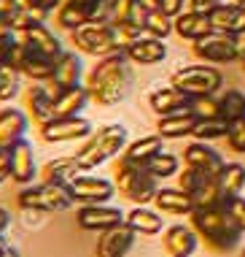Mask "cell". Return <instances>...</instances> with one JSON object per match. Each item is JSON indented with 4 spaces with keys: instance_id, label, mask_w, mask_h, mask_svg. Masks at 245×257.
<instances>
[{
    "instance_id": "cell-51",
    "label": "cell",
    "mask_w": 245,
    "mask_h": 257,
    "mask_svg": "<svg viewBox=\"0 0 245 257\" xmlns=\"http://www.w3.org/2000/svg\"><path fill=\"white\" fill-rule=\"evenodd\" d=\"M11 222H14L11 211H8V208L0 206V233H8V230H11Z\"/></svg>"
},
{
    "instance_id": "cell-58",
    "label": "cell",
    "mask_w": 245,
    "mask_h": 257,
    "mask_svg": "<svg viewBox=\"0 0 245 257\" xmlns=\"http://www.w3.org/2000/svg\"><path fill=\"white\" fill-rule=\"evenodd\" d=\"M240 257H245V246H242V252H240Z\"/></svg>"
},
{
    "instance_id": "cell-40",
    "label": "cell",
    "mask_w": 245,
    "mask_h": 257,
    "mask_svg": "<svg viewBox=\"0 0 245 257\" xmlns=\"http://www.w3.org/2000/svg\"><path fill=\"white\" fill-rule=\"evenodd\" d=\"M188 111H192L197 119H216V116H221L218 98H216V95H194Z\"/></svg>"
},
{
    "instance_id": "cell-45",
    "label": "cell",
    "mask_w": 245,
    "mask_h": 257,
    "mask_svg": "<svg viewBox=\"0 0 245 257\" xmlns=\"http://www.w3.org/2000/svg\"><path fill=\"white\" fill-rule=\"evenodd\" d=\"M3 6L8 14H14V17H19V14H30V17L35 19V14H32V0H3Z\"/></svg>"
},
{
    "instance_id": "cell-28",
    "label": "cell",
    "mask_w": 245,
    "mask_h": 257,
    "mask_svg": "<svg viewBox=\"0 0 245 257\" xmlns=\"http://www.w3.org/2000/svg\"><path fill=\"white\" fill-rule=\"evenodd\" d=\"M127 225L132 227L135 233L140 235H156V233H164V219H162V211H154L151 206H135L132 211L127 214Z\"/></svg>"
},
{
    "instance_id": "cell-33",
    "label": "cell",
    "mask_w": 245,
    "mask_h": 257,
    "mask_svg": "<svg viewBox=\"0 0 245 257\" xmlns=\"http://www.w3.org/2000/svg\"><path fill=\"white\" fill-rule=\"evenodd\" d=\"M216 176H218V184L226 198L242 195V190H245V165L242 163H224V168Z\"/></svg>"
},
{
    "instance_id": "cell-1",
    "label": "cell",
    "mask_w": 245,
    "mask_h": 257,
    "mask_svg": "<svg viewBox=\"0 0 245 257\" xmlns=\"http://www.w3.org/2000/svg\"><path fill=\"white\" fill-rule=\"evenodd\" d=\"M132 62L127 60V54H108V57H100L92 65V71L86 73V89L92 95V103L102 108L118 106L122 100H127L130 89H132Z\"/></svg>"
},
{
    "instance_id": "cell-34",
    "label": "cell",
    "mask_w": 245,
    "mask_h": 257,
    "mask_svg": "<svg viewBox=\"0 0 245 257\" xmlns=\"http://www.w3.org/2000/svg\"><path fill=\"white\" fill-rule=\"evenodd\" d=\"M22 79L24 76L16 71V68L11 65V62H6V65H0V106H8L22 95Z\"/></svg>"
},
{
    "instance_id": "cell-8",
    "label": "cell",
    "mask_w": 245,
    "mask_h": 257,
    "mask_svg": "<svg viewBox=\"0 0 245 257\" xmlns=\"http://www.w3.org/2000/svg\"><path fill=\"white\" fill-rule=\"evenodd\" d=\"M194 54L208 62V65H229V62L240 60V46H237V36L213 30L210 36L194 41Z\"/></svg>"
},
{
    "instance_id": "cell-11",
    "label": "cell",
    "mask_w": 245,
    "mask_h": 257,
    "mask_svg": "<svg viewBox=\"0 0 245 257\" xmlns=\"http://www.w3.org/2000/svg\"><path fill=\"white\" fill-rule=\"evenodd\" d=\"M70 192L78 206H94V203H108L116 195V184L110 179L92 176V173H78L70 182Z\"/></svg>"
},
{
    "instance_id": "cell-57",
    "label": "cell",
    "mask_w": 245,
    "mask_h": 257,
    "mask_svg": "<svg viewBox=\"0 0 245 257\" xmlns=\"http://www.w3.org/2000/svg\"><path fill=\"white\" fill-rule=\"evenodd\" d=\"M232 3H237V6H242V9H245V0H232Z\"/></svg>"
},
{
    "instance_id": "cell-48",
    "label": "cell",
    "mask_w": 245,
    "mask_h": 257,
    "mask_svg": "<svg viewBox=\"0 0 245 257\" xmlns=\"http://www.w3.org/2000/svg\"><path fill=\"white\" fill-rule=\"evenodd\" d=\"M184 6H186V0H162V6H159V9H162L164 14H170V17L175 19L178 14H184Z\"/></svg>"
},
{
    "instance_id": "cell-17",
    "label": "cell",
    "mask_w": 245,
    "mask_h": 257,
    "mask_svg": "<svg viewBox=\"0 0 245 257\" xmlns=\"http://www.w3.org/2000/svg\"><path fill=\"white\" fill-rule=\"evenodd\" d=\"M30 130V116L24 108L0 106V152H8L16 141H22Z\"/></svg>"
},
{
    "instance_id": "cell-47",
    "label": "cell",
    "mask_w": 245,
    "mask_h": 257,
    "mask_svg": "<svg viewBox=\"0 0 245 257\" xmlns=\"http://www.w3.org/2000/svg\"><path fill=\"white\" fill-rule=\"evenodd\" d=\"M3 36H19V33H16V27H14V17L0 6V38Z\"/></svg>"
},
{
    "instance_id": "cell-31",
    "label": "cell",
    "mask_w": 245,
    "mask_h": 257,
    "mask_svg": "<svg viewBox=\"0 0 245 257\" xmlns=\"http://www.w3.org/2000/svg\"><path fill=\"white\" fill-rule=\"evenodd\" d=\"M89 17H92V14H89L86 6H78V3H73V0H65V3L54 11L57 25L62 27V30H68V33H73V30H78L81 25H86Z\"/></svg>"
},
{
    "instance_id": "cell-60",
    "label": "cell",
    "mask_w": 245,
    "mask_h": 257,
    "mask_svg": "<svg viewBox=\"0 0 245 257\" xmlns=\"http://www.w3.org/2000/svg\"><path fill=\"white\" fill-rule=\"evenodd\" d=\"M0 3H3V0H0Z\"/></svg>"
},
{
    "instance_id": "cell-49",
    "label": "cell",
    "mask_w": 245,
    "mask_h": 257,
    "mask_svg": "<svg viewBox=\"0 0 245 257\" xmlns=\"http://www.w3.org/2000/svg\"><path fill=\"white\" fill-rule=\"evenodd\" d=\"M218 3H221V0H188V9H192V11H202V14H210Z\"/></svg>"
},
{
    "instance_id": "cell-36",
    "label": "cell",
    "mask_w": 245,
    "mask_h": 257,
    "mask_svg": "<svg viewBox=\"0 0 245 257\" xmlns=\"http://www.w3.org/2000/svg\"><path fill=\"white\" fill-rule=\"evenodd\" d=\"M218 111H221V119L226 122H237L242 119V111H245V95L240 89H226V92L218 98Z\"/></svg>"
},
{
    "instance_id": "cell-44",
    "label": "cell",
    "mask_w": 245,
    "mask_h": 257,
    "mask_svg": "<svg viewBox=\"0 0 245 257\" xmlns=\"http://www.w3.org/2000/svg\"><path fill=\"white\" fill-rule=\"evenodd\" d=\"M65 3V0H32V14L38 22H46L48 17H52L54 11L60 9V6Z\"/></svg>"
},
{
    "instance_id": "cell-7",
    "label": "cell",
    "mask_w": 245,
    "mask_h": 257,
    "mask_svg": "<svg viewBox=\"0 0 245 257\" xmlns=\"http://www.w3.org/2000/svg\"><path fill=\"white\" fill-rule=\"evenodd\" d=\"M224 76L216 65H188L172 73V87L184 89L186 95H216V89H221Z\"/></svg>"
},
{
    "instance_id": "cell-39",
    "label": "cell",
    "mask_w": 245,
    "mask_h": 257,
    "mask_svg": "<svg viewBox=\"0 0 245 257\" xmlns=\"http://www.w3.org/2000/svg\"><path fill=\"white\" fill-rule=\"evenodd\" d=\"M229 133V122L216 116V119H197V127H194V141H218V138H226Z\"/></svg>"
},
{
    "instance_id": "cell-23",
    "label": "cell",
    "mask_w": 245,
    "mask_h": 257,
    "mask_svg": "<svg viewBox=\"0 0 245 257\" xmlns=\"http://www.w3.org/2000/svg\"><path fill=\"white\" fill-rule=\"evenodd\" d=\"M208 17H210L213 30H218V33H229V36L245 33V9L237 3H218Z\"/></svg>"
},
{
    "instance_id": "cell-29",
    "label": "cell",
    "mask_w": 245,
    "mask_h": 257,
    "mask_svg": "<svg viewBox=\"0 0 245 257\" xmlns=\"http://www.w3.org/2000/svg\"><path fill=\"white\" fill-rule=\"evenodd\" d=\"M197 127V116L192 111H180V114H170V116H159L156 122V133L162 138H184L192 136Z\"/></svg>"
},
{
    "instance_id": "cell-27",
    "label": "cell",
    "mask_w": 245,
    "mask_h": 257,
    "mask_svg": "<svg viewBox=\"0 0 245 257\" xmlns=\"http://www.w3.org/2000/svg\"><path fill=\"white\" fill-rule=\"evenodd\" d=\"M78 173H84V171H81L76 155H65V157L48 160L38 176H40V182H48V184H70Z\"/></svg>"
},
{
    "instance_id": "cell-3",
    "label": "cell",
    "mask_w": 245,
    "mask_h": 257,
    "mask_svg": "<svg viewBox=\"0 0 245 257\" xmlns=\"http://www.w3.org/2000/svg\"><path fill=\"white\" fill-rule=\"evenodd\" d=\"M127 127L124 124H102V127L92 130V136L84 138V144L76 152V160H78L84 173H92L100 165H105L108 160H116L127 149Z\"/></svg>"
},
{
    "instance_id": "cell-20",
    "label": "cell",
    "mask_w": 245,
    "mask_h": 257,
    "mask_svg": "<svg viewBox=\"0 0 245 257\" xmlns=\"http://www.w3.org/2000/svg\"><path fill=\"white\" fill-rule=\"evenodd\" d=\"M19 38L27 41L35 52L46 54V57H52V60H57L60 54L65 52V46H62V41L57 38V33H54L46 22H32L24 33H19Z\"/></svg>"
},
{
    "instance_id": "cell-59",
    "label": "cell",
    "mask_w": 245,
    "mask_h": 257,
    "mask_svg": "<svg viewBox=\"0 0 245 257\" xmlns=\"http://www.w3.org/2000/svg\"><path fill=\"white\" fill-rule=\"evenodd\" d=\"M242 119H245V111H242Z\"/></svg>"
},
{
    "instance_id": "cell-24",
    "label": "cell",
    "mask_w": 245,
    "mask_h": 257,
    "mask_svg": "<svg viewBox=\"0 0 245 257\" xmlns=\"http://www.w3.org/2000/svg\"><path fill=\"white\" fill-rule=\"evenodd\" d=\"M154 206H156V211L162 214H175V217H188V214L197 208L194 203V198L184 192L180 187H159L156 198H154Z\"/></svg>"
},
{
    "instance_id": "cell-32",
    "label": "cell",
    "mask_w": 245,
    "mask_h": 257,
    "mask_svg": "<svg viewBox=\"0 0 245 257\" xmlns=\"http://www.w3.org/2000/svg\"><path fill=\"white\" fill-rule=\"evenodd\" d=\"M146 17H148V11H146L138 0H116L114 19H110V22L114 25H135L146 33Z\"/></svg>"
},
{
    "instance_id": "cell-25",
    "label": "cell",
    "mask_w": 245,
    "mask_h": 257,
    "mask_svg": "<svg viewBox=\"0 0 245 257\" xmlns=\"http://www.w3.org/2000/svg\"><path fill=\"white\" fill-rule=\"evenodd\" d=\"M213 33V25H210V17L202 11H184L175 17V36H180L184 41H200Z\"/></svg>"
},
{
    "instance_id": "cell-41",
    "label": "cell",
    "mask_w": 245,
    "mask_h": 257,
    "mask_svg": "<svg viewBox=\"0 0 245 257\" xmlns=\"http://www.w3.org/2000/svg\"><path fill=\"white\" fill-rule=\"evenodd\" d=\"M205 176H208V173H202V171H194V168H184V171L178 173V187H180V190H184V192H188V195L194 198V192H197L200 187H202V182H205Z\"/></svg>"
},
{
    "instance_id": "cell-16",
    "label": "cell",
    "mask_w": 245,
    "mask_h": 257,
    "mask_svg": "<svg viewBox=\"0 0 245 257\" xmlns=\"http://www.w3.org/2000/svg\"><path fill=\"white\" fill-rule=\"evenodd\" d=\"M52 87V92L57 95L68 87H76V84H84V62H81V52H70L65 49L54 60V73L52 79L46 81Z\"/></svg>"
},
{
    "instance_id": "cell-14",
    "label": "cell",
    "mask_w": 245,
    "mask_h": 257,
    "mask_svg": "<svg viewBox=\"0 0 245 257\" xmlns=\"http://www.w3.org/2000/svg\"><path fill=\"white\" fill-rule=\"evenodd\" d=\"M127 219V214L116 206H108V203H94V206H81L76 211V222H78L81 230H89V233H102L114 225H122Z\"/></svg>"
},
{
    "instance_id": "cell-52",
    "label": "cell",
    "mask_w": 245,
    "mask_h": 257,
    "mask_svg": "<svg viewBox=\"0 0 245 257\" xmlns=\"http://www.w3.org/2000/svg\"><path fill=\"white\" fill-rule=\"evenodd\" d=\"M237 46H240V65H242V71H245V33H240V36H237Z\"/></svg>"
},
{
    "instance_id": "cell-46",
    "label": "cell",
    "mask_w": 245,
    "mask_h": 257,
    "mask_svg": "<svg viewBox=\"0 0 245 257\" xmlns=\"http://www.w3.org/2000/svg\"><path fill=\"white\" fill-rule=\"evenodd\" d=\"M16 41H19V36H3L0 38V65H6V62L11 60V52H14V46H16Z\"/></svg>"
},
{
    "instance_id": "cell-4",
    "label": "cell",
    "mask_w": 245,
    "mask_h": 257,
    "mask_svg": "<svg viewBox=\"0 0 245 257\" xmlns=\"http://www.w3.org/2000/svg\"><path fill=\"white\" fill-rule=\"evenodd\" d=\"M159 179H154L148 171H146V165L140 163H132V160L116 157L114 163V184H116V192L122 198H127L130 203L135 206H151L154 198H156L159 192Z\"/></svg>"
},
{
    "instance_id": "cell-22",
    "label": "cell",
    "mask_w": 245,
    "mask_h": 257,
    "mask_svg": "<svg viewBox=\"0 0 245 257\" xmlns=\"http://www.w3.org/2000/svg\"><path fill=\"white\" fill-rule=\"evenodd\" d=\"M184 163L186 168L202 171V173H218L224 168V157L216 149H210L205 141H192L184 149Z\"/></svg>"
},
{
    "instance_id": "cell-2",
    "label": "cell",
    "mask_w": 245,
    "mask_h": 257,
    "mask_svg": "<svg viewBox=\"0 0 245 257\" xmlns=\"http://www.w3.org/2000/svg\"><path fill=\"white\" fill-rule=\"evenodd\" d=\"M192 227L197 230L200 241L205 244L210 252H232L240 244L242 230L234 225V219L229 217L226 206H208V208H194L188 214Z\"/></svg>"
},
{
    "instance_id": "cell-30",
    "label": "cell",
    "mask_w": 245,
    "mask_h": 257,
    "mask_svg": "<svg viewBox=\"0 0 245 257\" xmlns=\"http://www.w3.org/2000/svg\"><path fill=\"white\" fill-rule=\"evenodd\" d=\"M162 144H164V138L162 136H143V138H138V141H132L127 144V149L122 152V157H127L132 160V163H140V165H146L154 155H159V152H164L162 149Z\"/></svg>"
},
{
    "instance_id": "cell-5",
    "label": "cell",
    "mask_w": 245,
    "mask_h": 257,
    "mask_svg": "<svg viewBox=\"0 0 245 257\" xmlns=\"http://www.w3.org/2000/svg\"><path fill=\"white\" fill-rule=\"evenodd\" d=\"M70 44L76 46V52L86 54V57H94V60L124 52L114 22H86V25H81L78 30L70 33Z\"/></svg>"
},
{
    "instance_id": "cell-15",
    "label": "cell",
    "mask_w": 245,
    "mask_h": 257,
    "mask_svg": "<svg viewBox=\"0 0 245 257\" xmlns=\"http://www.w3.org/2000/svg\"><path fill=\"white\" fill-rule=\"evenodd\" d=\"M8 163H11V182H16L19 187L35 184L40 168H38V163H35V149L27 138L16 141L8 149Z\"/></svg>"
},
{
    "instance_id": "cell-43",
    "label": "cell",
    "mask_w": 245,
    "mask_h": 257,
    "mask_svg": "<svg viewBox=\"0 0 245 257\" xmlns=\"http://www.w3.org/2000/svg\"><path fill=\"white\" fill-rule=\"evenodd\" d=\"M226 211H229V217L234 219V225L240 227V230L245 233V198L242 195H234V198H226Z\"/></svg>"
},
{
    "instance_id": "cell-26",
    "label": "cell",
    "mask_w": 245,
    "mask_h": 257,
    "mask_svg": "<svg viewBox=\"0 0 245 257\" xmlns=\"http://www.w3.org/2000/svg\"><path fill=\"white\" fill-rule=\"evenodd\" d=\"M86 103H92V95H89L86 84L68 87L54 95V116H78L86 108Z\"/></svg>"
},
{
    "instance_id": "cell-35",
    "label": "cell",
    "mask_w": 245,
    "mask_h": 257,
    "mask_svg": "<svg viewBox=\"0 0 245 257\" xmlns=\"http://www.w3.org/2000/svg\"><path fill=\"white\" fill-rule=\"evenodd\" d=\"M194 203L197 208H208V206H224L226 203V195H224L221 184H218V176L216 173H208L205 182L197 192H194Z\"/></svg>"
},
{
    "instance_id": "cell-37",
    "label": "cell",
    "mask_w": 245,
    "mask_h": 257,
    "mask_svg": "<svg viewBox=\"0 0 245 257\" xmlns=\"http://www.w3.org/2000/svg\"><path fill=\"white\" fill-rule=\"evenodd\" d=\"M175 33V19L170 17V14H164L162 9L156 11H148V17H146V36L151 38H167Z\"/></svg>"
},
{
    "instance_id": "cell-9",
    "label": "cell",
    "mask_w": 245,
    "mask_h": 257,
    "mask_svg": "<svg viewBox=\"0 0 245 257\" xmlns=\"http://www.w3.org/2000/svg\"><path fill=\"white\" fill-rule=\"evenodd\" d=\"M8 62L24 76L27 81H48L52 73H54V60L46 57V54H40V52H35L32 46L22 38L16 41Z\"/></svg>"
},
{
    "instance_id": "cell-38",
    "label": "cell",
    "mask_w": 245,
    "mask_h": 257,
    "mask_svg": "<svg viewBox=\"0 0 245 257\" xmlns=\"http://www.w3.org/2000/svg\"><path fill=\"white\" fill-rule=\"evenodd\" d=\"M178 168H180V160L175 155H167V152H159V155H154L148 163H146V171H148L154 179L178 176Z\"/></svg>"
},
{
    "instance_id": "cell-54",
    "label": "cell",
    "mask_w": 245,
    "mask_h": 257,
    "mask_svg": "<svg viewBox=\"0 0 245 257\" xmlns=\"http://www.w3.org/2000/svg\"><path fill=\"white\" fill-rule=\"evenodd\" d=\"M138 3H140V6H143V9H146V11H156V9H159V6H162V0H138Z\"/></svg>"
},
{
    "instance_id": "cell-10",
    "label": "cell",
    "mask_w": 245,
    "mask_h": 257,
    "mask_svg": "<svg viewBox=\"0 0 245 257\" xmlns=\"http://www.w3.org/2000/svg\"><path fill=\"white\" fill-rule=\"evenodd\" d=\"M40 141L46 144H70V141H84L92 136V122L86 116H54L52 122L38 127Z\"/></svg>"
},
{
    "instance_id": "cell-18",
    "label": "cell",
    "mask_w": 245,
    "mask_h": 257,
    "mask_svg": "<svg viewBox=\"0 0 245 257\" xmlns=\"http://www.w3.org/2000/svg\"><path fill=\"white\" fill-rule=\"evenodd\" d=\"M148 106L156 116H170V114H180V111H188L192 106V95H186L184 89L178 87H159L148 95Z\"/></svg>"
},
{
    "instance_id": "cell-12",
    "label": "cell",
    "mask_w": 245,
    "mask_h": 257,
    "mask_svg": "<svg viewBox=\"0 0 245 257\" xmlns=\"http://www.w3.org/2000/svg\"><path fill=\"white\" fill-rule=\"evenodd\" d=\"M22 100L35 127L54 119V92L46 81H27V87L22 89Z\"/></svg>"
},
{
    "instance_id": "cell-6",
    "label": "cell",
    "mask_w": 245,
    "mask_h": 257,
    "mask_svg": "<svg viewBox=\"0 0 245 257\" xmlns=\"http://www.w3.org/2000/svg\"><path fill=\"white\" fill-rule=\"evenodd\" d=\"M73 192L70 184H27L16 192V206L19 208H30V211H40V214H57V211H68L73 206Z\"/></svg>"
},
{
    "instance_id": "cell-19",
    "label": "cell",
    "mask_w": 245,
    "mask_h": 257,
    "mask_svg": "<svg viewBox=\"0 0 245 257\" xmlns=\"http://www.w3.org/2000/svg\"><path fill=\"white\" fill-rule=\"evenodd\" d=\"M162 246L170 257H192L200 246V235L194 227L172 225L162 233Z\"/></svg>"
},
{
    "instance_id": "cell-55",
    "label": "cell",
    "mask_w": 245,
    "mask_h": 257,
    "mask_svg": "<svg viewBox=\"0 0 245 257\" xmlns=\"http://www.w3.org/2000/svg\"><path fill=\"white\" fill-rule=\"evenodd\" d=\"M73 3H78V6H86V9H89V14H92V9H94L97 3H100V0H73ZM89 19H92V17H89Z\"/></svg>"
},
{
    "instance_id": "cell-42",
    "label": "cell",
    "mask_w": 245,
    "mask_h": 257,
    "mask_svg": "<svg viewBox=\"0 0 245 257\" xmlns=\"http://www.w3.org/2000/svg\"><path fill=\"white\" fill-rule=\"evenodd\" d=\"M226 144H229V149H232V152H237V155H245V119L229 122Z\"/></svg>"
},
{
    "instance_id": "cell-13",
    "label": "cell",
    "mask_w": 245,
    "mask_h": 257,
    "mask_svg": "<svg viewBox=\"0 0 245 257\" xmlns=\"http://www.w3.org/2000/svg\"><path fill=\"white\" fill-rule=\"evenodd\" d=\"M135 230L122 222V225H114L108 230L97 233V244H94V257H127L135 246Z\"/></svg>"
},
{
    "instance_id": "cell-50",
    "label": "cell",
    "mask_w": 245,
    "mask_h": 257,
    "mask_svg": "<svg viewBox=\"0 0 245 257\" xmlns=\"http://www.w3.org/2000/svg\"><path fill=\"white\" fill-rule=\"evenodd\" d=\"M11 179V163H8V152H0V184H6Z\"/></svg>"
},
{
    "instance_id": "cell-56",
    "label": "cell",
    "mask_w": 245,
    "mask_h": 257,
    "mask_svg": "<svg viewBox=\"0 0 245 257\" xmlns=\"http://www.w3.org/2000/svg\"><path fill=\"white\" fill-rule=\"evenodd\" d=\"M3 246H8V241H6V233H0V249Z\"/></svg>"
},
{
    "instance_id": "cell-21",
    "label": "cell",
    "mask_w": 245,
    "mask_h": 257,
    "mask_svg": "<svg viewBox=\"0 0 245 257\" xmlns=\"http://www.w3.org/2000/svg\"><path fill=\"white\" fill-rule=\"evenodd\" d=\"M124 54H127L132 65H156V62H162L167 57V46L162 38L140 36L130 46H124Z\"/></svg>"
},
{
    "instance_id": "cell-53",
    "label": "cell",
    "mask_w": 245,
    "mask_h": 257,
    "mask_svg": "<svg viewBox=\"0 0 245 257\" xmlns=\"http://www.w3.org/2000/svg\"><path fill=\"white\" fill-rule=\"evenodd\" d=\"M0 257H22V252H19V249L16 246H3V249H0Z\"/></svg>"
}]
</instances>
